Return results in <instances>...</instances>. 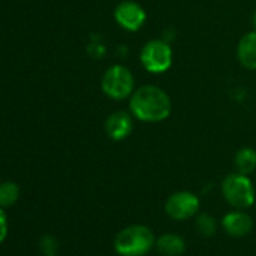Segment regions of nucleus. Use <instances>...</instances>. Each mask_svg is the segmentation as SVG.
Here are the masks:
<instances>
[{
    "label": "nucleus",
    "instance_id": "nucleus-15",
    "mask_svg": "<svg viewBox=\"0 0 256 256\" xmlns=\"http://www.w3.org/2000/svg\"><path fill=\"white\" fill-rule=\"evenodd\" d=\"M41 248L47 256H54V253L58 250V241L52 235H46L41 240Z\"/></svg>",
    "mask_w": 256,
    "mask_h": 256
},
{
    "label": "nucleus",
    "instance_id": "nucleus-8",
    "mask_svg": "<svg viewBox=\"0 0 256 256\" xmlns=\"http://www.w3.org/2000/svg\"><path fill=\"white\" fill-rule=\"evenodd\" d=\"M133 126H134V120H133L132 112L128 113L124 110H118V112L112 113L104 122L106 134L114 142L126 139L132 134Z\"/></svg>",
    "mask_w": 256,
    "mask_h": 256
},
{
    "label": "nucleus",
    "instance_id": "nucleus-11",
    "mask_svg": "<svg viewBox=\"0 0 256 256\" xmlns=\"http://www.w3.org/2000/svg\"><path fill=\"white\" fill-rule=\"evenodd\" d=\"M156 247L164 256H180L186 252V241L178 234H163L156 240Z\"/></svg>",
    "mask_w": 256,
    "mask_h": 256
},
{
    "label": "nucleus",
    "instance_id": "nucleus-6",
    "mask_svg": "<svg viewBox=\"0 0 256 256\" xmlns=\"http://www.w3.org/2000/svg\"><path fill=\"white\" fill-rule=\"evenodd\" d=\"M114 22L119 28L128 32H138L144 28L146 22V11L133 0H124L120 2L113 12Z\"/></svg>",
    "mask_w": 256,
    "mask_h": 256
},
{
    "label": "nucleus",
    "instance_id": "nucleus-16",
    "mask_svg": "<svg viewBox=\"0 0 256 256\" xmlns=\"http://www.w3.org/2000/svg\"><path fill=\"white\" fill-rule=\"evenodd\" d=\"M8 235V218L4 210L0 208V242H2Z\"/></svg>",
    "mask_w": 256,
    "mask_h": 256
},
{
    "label": "nucleus",
    "instance_id": "nucleus-5",
    "mask_svg": "<svg viewBox=\"0 0 256 256\" xmlns=\"http://www.w3.org/2000/svg\"><path fill=\"white\" fill-rule=\"evenodd\" d=\"M142 66L152 74L166 72L174 62V52L170 46L163 40H151L140 50Z\"/></svg>",
    "mask_w": 256,
    "mask_h": 256
},
{
    "label": "nucleus",
    "instance_id": "nucleus-1",
    "mask_svg": "<svg viewBox=\"0 0 256 256\" xmlns=\"http://www.w3.org/2000/svg\"><path fill=\"white\" fill-rule=\"evenodd\" d=\"M130 112L142 122H162L172 113L170 96L156 84L134 89L130 96Z\"/></svg>",
    "mask_w": 256,
    "mask_h": 256
},
{
    "label": "nucleus",
    "instance_id": "nucleus-9",
    "mask_svg": "<svg viewBox=\"0 0 256 256\" xmlns=\"http://www.w3.org/2000/svg\"><path fill=\"white\" fill-rule=\"evenodd\" d=\"M222 226L228 235L234 238H242L252 232L253 220L247 212H244V210H235L223 217Z\"/></svg>",
    "mask_w": 256,
    "mask_h": 256
},
{
    "label": "nucleus",
    "instance_id": "nucleus-3",
    "mask_svg": "<svg viewBox=\"0 0 256 256\" xmlns=\"http://www.w3.org/2000/svg\"><path fill=\"white\" fill-rule=\"evenodd\" d=\"M224 200L235 210H247L254 204V187L248 175L235 172L229 174L222 182Z\"/></svg>",
    "mask_w": 256,
    "mask_h": 256
},
{
    "label": "nucleus",
    "instance_id": "nucleus-4",
    "mask_svg": "<svg viewBox=\"0 0 256 256\" xmlns=\"http://www.w3.org/2000/svg\"><path fill=\"white\" fill-rule=\"evenodd\" d=\"M101 89L114 101L130 98L134 92V76L124 65H113L104 72Z\"/></svg>",
    "mask_w": 256,
    "mask_h": 256
},
{
    "label": "nucleus",
    "instance_id": "nucleus-13",
    "mask_svg": "<svg viewBox=\"0 0 256 256\" xmlns=\"http://www.w3.org/2000/svg\"><path fill=\"white\" fill-rule=\"evenodd\" d=\"M20 198V188L16 182L6 181L0 184V208L12 206Z\"/></svg>",
    "mask_w": 256,
    "mask_h": 256
},
{
    "label": "nucleus",
    "instance_id": "nucleus-17",
    "mask_svg": "<svg viewBox=\"0 0 256 256\" xmlns=\"http://www.w3.org/2000/svg\"><path fill=\"white\" fill-rule=\"evenodd\" d=\"M253 30H256V11H254V14H253Z\"/></svg>",
    "mask_w": 256,
    "mask_h": 256
},
{
    "label": "nucleus",
    "instance_id": "nucleus-10",
    "mask_svg": "<svg viewBox=\"0 0 256 256\" xmlns=\"http://www.w3.org/2000/svg\"><path fill=\"white\" fill-rule=\"evenodd\" d=\"M236 56L244 68L252 71L256 70V30L247 32L241 36L236 47Z\"/></svg>",
    "mask_w": 256,
    "mask_h": 256
},
{
    "label": "nucleus",
    "instance_id": "nucleus-14",
    "mask_svg": "<svg viewBox=\"0 0 256 256\" xmlns=\"http://www.w3.org/2000/svg\"><path fill=\"white\" fill-rule=\"evenodd\" d=\"M196 229L202 236H212L217 230V223L210 214H199L196 217Z\"/></svg>",
    "mask_w": 256,
    "mask_h": 256
},
{
    "label": "nucleus",
    "instance_id": "nucleus-12",
    "mask_svg": "<svg viewBox=\"0 0 256 256\" xmlns=\"http://www.w3.org/2000/svg\"><path fill=\"white\" fill-rule=\"evenodd\" d=\"M234 164H235L236 172L240 174H244V175L253 174L256 170V151L248 146L238 150L234 158Z\"/></svg>",
    "mask_w": 256,
    "mask_h": 256
},
{
    "label": "nucleus",
    "instance_id": "nucleus-7",
    "mask_svg": "<svg viewBox=\"0 0 256 256\" xmlns=\"http://www.w3.org/2000/svg\"><path fill=\"white\" fill-rule=\"evenodd\" d=\"M199 199L192 192H176L174 193L164 205L166 214L174 220H187L198 214Z\"/></svg>",
    "mask_w": 256,
    "mask_h": 256
},
{
    "label": "nucleus",
    "instance_id": "nucleus-2",
    "mask_svg": "<svg viewBox=\"0 0 256 256\" xmlns=\"http://www.w3.org/2000/svg\"><path fill=\"white\" fill-rule=\"evenodd\" d=\"M113 244L120 256H145L156 246V235L144 224H132L118 232Z\"/></svg>",
    "mask_w": 256,
    "mask_h": 256
}]
</instances>
